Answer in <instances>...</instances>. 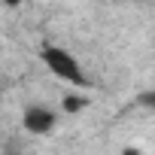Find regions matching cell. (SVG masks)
<instances>
[{"mask_svg": "<svg viewBox=\"0 0 155 155\" xmlns=\"http://www.w3.org/2000/svg\"><path fill=\"white\" fill-rule=\"evenodd\" d=\"M0 3H3L6 9H15V6H21V3H25V0H0Z\"/></svg>", "mask_w": 155, "mask_h": 155, "instance_id": "5", "label": "cell"}, {"mask_svg": "<svg viewBox=\"0 0 155 155\" xmlns=\"http://www.w3.org/2000/svg\"><path fill=\"white\" fill-rule=\"evenodd\" d=\"M61 107H64V113H82V110L88 107V101H85V97H79V94H64Z\"/></svg>", "mask_w": 155, "mask_h": 155, "instance_id": "3", "label": "cell"}, {"mask_svg": "<svg viewBox=\"0 0 155 155\" xmlns=\"http://www.w3.org/2000/svg\"><path fill=\"white\" fill-rule=\"evenodd\" d=\"M21 125H25L28 134H34V137H46V134L55 131V125H58V113L49 110V107L31 104V107L25 110V116H21Z\"/></svg>", "mask_w": 155, "mask_h": 155, "instance_id": "2", "label": "cell"}, {"mask_svg": "<svg viewBox=\"0 0 155 155\" xmlns=\"http://www.w3.org/2000/svg\"><path fill=\"white\" fill-rule=\"evenodd\" d=\"M40 58H43V64L49 67V73H55L58 79L70 82L73 88H88V76H85L79 58H73V52H67L64 46L46 43V46L40 49Z\"/></svg>", "mask_w": 155, "mask_h": 155, "instance_id": "1", "label": "cell"}, {"mask_svg": "<svg viewBox=\"0 0 155 155\" xmlns=\"http://www.w3.org/2000/svg\"><path fill=\"white\" fill-rule=\"evenodd\" d=\"M137 104H140L143 110H155V91H146V94H140V97H137Z\"/></svg>", "mask_w": 155, "mask_h": 155, "instance_id": "4", "label": "cell"}]
</instances>
